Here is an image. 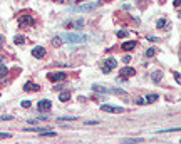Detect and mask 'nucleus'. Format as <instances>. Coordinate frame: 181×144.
Masks as SVG:
<instances>
[{"instance_id": "nucleus-9", "label": "nucleus", "mask_w": 181, "mask_h": 144, "mask_svg": "<svg viewBox=\"0 0 181 144\" xmlns=\"http://www.w3.org/2000/svg\"><path fill=\"white\" fill-rule=\"evenodd\" d=\"M7 74H8V69H7V65H5V64H2V60H0V79L7 77Z\"/></svg>"}, {"instance_id": "nucleus-11", "label": "nucleus", "mask_w": 181, "mask_h": 144, "mask_svg": "<svg viewBox=\"0 0 181 144\" xmlns=\"http://www.w3.org/2000/svg\"><path fill=\"white\" fill-rule=\"evenodd\" d=\"M59 99H61L62 102L69 101V99H71V92H69V91H64V92H61V94H59Z\"/></svg>"}, {"instance_id": "nucleus-23", "label": "nucleus", "mask_w": 181, "mask_h": 144, "mask_svg": "<svg viewBox=\"0 0 181 144\" xmlns=\"http://www.w3.org/2000/svg\"><path fill=\"white\" fill-rule=\"evenodd\" d=\"M8 137H10L8 132H0V139H8Z\"/></svg>"}, {"instance_id": "nucleus-14", "label": "nucleus", "mask_w": 181, "mask_h": 144, "mask_svg": "<svg viewBox=\"0 0 181 144\" xmlns=\"http://www.w3.org/2000/svg\"><path fill=\"white\" fill-rule=\"evenodd\" d=\"M144 101H146L148 104H151V102H156V101H158V96H156V94H153V96H146V99H144Z\"/></svg>"}, {"instance_id": "nucleus-28", "label": "nucleus", "mask_w": 181, "mask_h": 144, "mask_svg": "<svg viewBox=\"0 0 181 144\" xmlns=\"http://www.w3.org/2000/svg\"><path fill=\"white\" fill-rule=\"evenodd\" d=\"M0 60H2V57H0Z\"/></svg>"}, {"instance_id": "nucleus-25", "label": "nucleus", "mask_w": 181, "mask_h": 144, "mask_svg": "<svg viewBox=\"0 0 181 144\" xmlns=\"http://www.w3.org/2000/svg\"><path fill=\"white\" fill-rule=\"evenodd\" d=\"M8 119H12V116H2L0 118V121H8Z\"/></svg>"}, {"instance_id": "nucleus-6", "label": "nucleus", "mask_w": 181, "mask_h": 144, "mask_svg": "<svg viewBox=\"0 0 181 144\" xmlns=\"http://www.w3.org/2000/svg\"><path fill=\"white\" fill-rule=\"evenodd\" d=\"M19 22L22 25H34V19L30 15H22L20 19H19Z\"/></svg>"}, {"instance_id": "nucleus-10", "label": "nucleus", "mask_w": 181, "mask_h": 144, "mask_svg": "<svg viewBox=\"0 0 181 144\" xmlns=\"http://www.w3.org/2000/svg\"><path fill=\"white\" fill-rule=\"evenodd\" d=\"M42 137H54V136H57V132H54V131H47V129H44V131H40L39 132Z\"/></svg>"}, {"instance_id": "nucleus-5", "label": "nucleus", "mask_w": 181, "mask_h": 144, "mask_svg": "<svg viewBox=\"0 0 181 144\" xmlns=\"http://www.w3.org/2000/svg\"><path fill=\"white\" fill-rule=\"evenodd\" d=\"M32 55L35 57V59H42V57L45 55V49L40 47V46H37V47H35L34 50H32Z\"/></svg>"}, {"instance_id": "nucleus-27", "label": "nucleus", "mask_w": 181, "mask_h": 144, "mask_svg": "<svg viewBox=\"0 0 181 144\" xmlns=\"http://www.w3.org/2000/svg\"><path fill=\"white\" fill-rule=\"evenodd\" d=\"M173 3H174V7H179V0H173Z\"/></svg>"}, {"instance_id": "nucleus-1", "label": "nucleus", "mask_w": 181, "mask_h": 144, "mask_svg": "<svg viewBox=\"0 0 181 144\" xmlns=\"http://www.w3.org/2000/svg\"><path fill=\"white\" fill-rule=\"evenodd\" d=\"M39 111L40 112H47V111H51V107H52V102L49 101V99H42V101L39 102Z\"/></svg>"}, {"instance_id": "nucleus-16", "label": "nucleus", "mask_w": 181, "mask_h": 144, "mask_svg": "<svg viewBox=\"0 0 181 144\" xmlns=\"http://www.w3.org/2000/svg\"><path fill=\"white\" fill-rule=\"evenodd\" d=\"M161 72L159 70H158V72H154V77H153V79H154V82H159V80H161Z\"/></svg>"}, {"instance_id": "nucleus-21", "label": "nucleus", "mask_w": 181, "mask_h": 144, "mask_svg": "<svg viewBox=\"0 0 181 144\" xmlns=\"http://www.w3.org/2000/svg\"><path fill=\"white\" fill-rule=\"evenodd\" d=\"M144 102H146V101H144L143 97H138V99H136V104H139V106H144Z\"/></svg>"}, {"instance_id": "nucleus-18", "label": "nucleus", "mask_w": 181, "mask_h": 144, "mask_svg": "<svg viewBox=\"0 0 181 144\" xmlns=\"http://www.w3.org/2000/svg\"><path fill=\"white\" fill-rule=\"evenodd\" d=\"M24 42H25V40L22 39V35H17V37H15V44H19V46H22Z\"/></svg>"}, {"instance_id": "nucleus-20", "label": "nucleus", "mask_w": 181, "mask_h": 144, "mask_svg": "<svg viewBox=\"0 0 181 144\" xmlns=\"http://www.w3.org/2000/svg\"><path fill=\"white\" fill-rule=\"evenodd\" d=\"M164 24H166V20H164V19L158 20V29H163V27H164Z\"/></svg>"}, {"instance_id": "nucleus-8", "label": "nucleus", "mask_w": 181, "mask_h": 144, "mask_svg": "<svg viewBox=\"0 0 181 144\" xmlns=\"http://www.w3.org/2000/svg\"><path fill=\"white\" fill-rule=\"evenodd\" d=\"M134 74H136V70L133 67H124V69L121 70V75H123V77H133Z\"/></svg>"}, {"instance_id": "nucleus-19", "label": "nucleus", "mask_w": 181, "mask_h": 144, "mask_svg": "<svg viewBox=\"0 0 181 144\" xmlns=\"http://www.w3.org/2000/svg\"><path fill=\"white\" fill-rule=\"evenodd\" d=\"M77 118H57V121H61V122H64V121H76Z\"/></svg>"}, {"instance_id": "nucleus-26", "label": "nucleus", "mask_w": 181, "mask_h": 144, "mask_svg": "<svg viewBox=\"0 0 181 144\" xmlns=\"http://www.w3.org/2000/svg\"><path fill=\"white\" fill-rule=\"evenodd\" d=\"M174 79H176V82L179 84V74H178V72H176V74H174Z\"/></svg>"}, {"instance_id": "nucleus-2", "label": "nucleus", "mask_w": 181, "mask_h": 144, "mask_svg": "<svg viewBox=\"0 0 181 144\" xmlns=\"http://www.w3.org/2000/svg\"><path fill=\"white\" fill-rule=\"evenodd\" d=\"M49 79H51L52 82H62V80L66 79V74L64 72H51V74H49Z\"/></svg>"}, {"instance_id": "nucleus-4", "label": "nucleus", "mask_w": 181, "mask_h": 144, "mask_svg": "<svg viewBox=\"0 0 181 144\" xmlns=\"http://www.w3.org/2000/svg\"><path fill=\"white\" fill-rule=\"evenodd\" d=\"M24 91L25 92H37V91H40V85L39 84H34V82H27L24 85Z\"/></svg>"}, {"instance_id": "nucleus-12", "label": "nucleus", "mask_w": 181, "mask_h": 144, "mask_svg": "<svg viewBox=\"0 0 181 144\" xmlns=\"http://www.w3.org/2000/svg\"><path fill=\"white\" fill-rule=\"evenodd\" d=\"M134 47H136V42H133V40H131V42H124L123 44V49H124V50H133Z\"/></svg>"}, {"instance_id": "nucleus-24", "label": "nucleus", "mask_w": 181, "mask_h": 144, "mask_svg": "<svg viewBox=\"0 0 181 144\" xmlns=\"http://www.w3.org/2000/svg\"><path fill=\"white\" fill-rule=\"evenodd\" d=\"M52 44H54V46H61V44H62V39H54Z\"/></svg>"}, {"instance_id": "nucleus-17", "label": "nucleus", "mask_w": 181, "mask_h": 144, "mask_svg": "<svg viewBox=\"0 0 181 144\" xmlns=\"http://www.w3.org/2000/svg\"><path fill=\"white\" fill-rule=\"evenodd\" d=\"M154 54H156V49H154V47H151V49H149V50L146 52V55H148V57H153Z\"/></svg>"}, {"instance_id": "nucleus-3", "label": "nucleus", "mask_w": 181, "mask_h": 144, "mask_svg": "<svg viewBox=\"0 0 181 144\" xmlns=\"http://www.w3.org/2000/svg\"><path fill=\"white\" fill-rule=\"evenodd\" d=\"M101 111L102 112H114V114H121V112H124L123 107H112V106H107V104H104L101 107Z\"/></svg>"}, {"instance_id": "nucleus-15", "label": "nucleus", "mask_w": 181, "mask_h": 144, "mask_svg": "<svg viewBox=\"0 0 181 144\" xmlns=\"http://www.w3.org/2000/svg\"><path fill=\"white\" fill-rule=\"evenodd\" d=\"M92 89H94L96 92H101V94H106V92H107V89H104L102 85H94Z\"/></svg>"}, {"instance_id": "nucleus-13", "label": "nucleus", "mask_w": 181, "mask_h": 144, "mask_svg": "<svg viewBox=\"0 0 181 144\" xmlns=\"http://www.w3.org/2000/svg\"><path fill=\"white\" fill-rule=\"evenodd\" d=\"M67 40H72V42H82L84 37H81V35H69Z\"/></svg>"}, {"instance_id": "nucleus-22", "label": "nucleus", "mask_w": 181, "mask_h": 144, "mask_svg": "<svg viewBox=\"0 0 181 144\" xmlns=\"http://www.w3.org/2000/svg\"><path fill=\"white\" fill-rule=\"evenodd\" d=\"M22 107H24V109H29V107H30V101H24V102H22Z\"/></svg>"}, {"instance_id": "nucleus-7", "label": "nucleus", "mask_w": 181, "mask_h": 144, "mask_svg": "<svg viewBox=\"0 0 181 144\" xmlns=\"http://www.w3.org/2000/svg\"><path fill=\"white\" fill-rule=\"evenodd\" d=\"M104 64H106V67H104V69H102L104 72H109L111 69H116V65H117L114 59H107L106 62H104Z\"/></svg>"}]
</instances>
